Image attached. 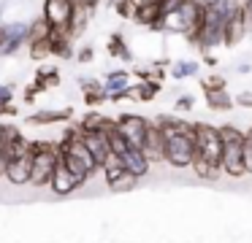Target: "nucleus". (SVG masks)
<instances>
[{
	"label": "nucleus",
	"instance_id": "nucleus-1",
	"mask_svg": "<svg viewBox=\"0 0 252 243\" xmlns=\"http://www.w3.org/2000/svg\"><path fill=\"white\" fill-rule=\"evenodd\" d=\"M158 127L163 133V162L174 167H190L195 154V124L176 116H160Z\"/></svg>",
	"mask_w": 252,
	"mask_h": 243
},
{
	"label": "nucleus",
	"instance_id": "nucleus-2",
	"mask_svg": "<svg viewBox=\"0 0 252 243\" xmlns=\"http://www.w3.org/2000/svg\"><path fill=\"white\" fill-rule=\"evenodd\" d=\"M190 167L198 178H206V181H214L222 173V138L217 127L203 122L195 124V154Z\"/></svg>",
	"mask_w": 252,
	"mask_h": 243
},
{
	"label": "nucleus",
	"instance_id": "nucleus-3",
	"mask_svg": "<svg viewBox=\"0 0 252 243\" xmlns=\"http://www.w3.org/2000/svg\"><path fill=\"white\" fill-rule=\"evenodd\" d=\"M57 157H60V162L79 178V181H87V178L98 170V162H95L93 154L87 151L76 124L68 127L65 135H63V140L57 143Z\"/></svg>",
	"mask_w": 252,
	"mask_h": 243
},
{
	"label": "nucleus",
	"instance_id": "nucleus-4",
	"mask_svg": "<svg viewBox=\"0 0 252 243\" xmlns=\"http://www.w3.org/2000/svg\"><path fill=\"white\" fill-rule=\"evenodd\" d=\"M30 184L33 187H49L52 173H55L57 165V143H49V140H33L30 143Z\"/></svg>",
	"mask_w": 252,
	"mask_h": 243
},
{
	"label": "nucleus",
	"instance_id": "nucleus-5",
	"mask_svg": "<svg viewBox=\"0 0 252 243\" xmlns=\"http://www.w3.org/2000/svg\"><path fill=\"white\" fill-rule=\"evenodd\" d=\"M220 130V138H222V170L228 176L239 178L244 176V133H239L236 127L225 124Z\"/></svg>",
	"mask_w": 252,
	"mask_h": 243
},
{
	"label": "nucleus",
	"instance_id": "nucleus-6",
	"mask_svg": "<svg viewBox=\"0 0 252 243\" xmlns=\"http://www.w3.org/2000/svg\"><path fill=\"white\" fill-rule=\"evenodd\" d=\"M147 122H149V119L138 116V113H122V116L114 122V127H117V133L125 138L127 146H133V149H141L144 133H147Z\"/></svg>",
	"mask_w": 252,
	"mask_h": 243
},
{
	"label": "nucleus",
	"instance_id": "nucleus-7",
	"mask_svg": "<svg viewBox=\"0 0 252 243\" xmlns=\"http://www.w3.org/2000/svg\"><path fill=\"white\" fill-rule=\"evenodd\" d=\"M247 25H250V22H247V11H244V5L239 3L228 16H225V27H222V43L225 46H236V43L244 38Z\"/></svg>",
	"mask_w": 252,
	"mask_h": 243
},
{
	"label": "nucleus",
	"instance_id": "nucleus-8",
	"mask_svg": "<svg viewBox=\"0 0 252 243\" xmlns=\"http://www.w3.org/2000/svg\"><path fill=\"white\" fill-rule=\"evenodd\" d=\"M76 0H44V19L49 27H68L71 25Z\"/></svg>",
	"mask_w": 252,
	"mask_h": 243
},
{
	"label": "nucleus",
	"instance_id": "nucleus-9",
	"mask_svg": "<svg viewBox=\"0 0 252 243\" xmlns=\"http://www.w3.org/2000/svg\"><path fill=\"white\" fill-rule=\"evenodd\" d=\"M141 154L147 157L149 165H155V162H163V133H160L158 122H147V133H144Z\"/></svg>",
	"mask_w": 252,
	"mask_h": 243
},
{
	"label": "nucleus",
	"instance_id": "nucleus-10",
	"mask_svg": "<svg viewBox=\"0 0 252 243\" xmlns=\"http://www.w3.org/2000/svg\"><path fill=\"white\" fill-rule=\"evenodd\" d=\"M30 162H33V157H30V146H28L25 154L14 157V160H8L6 165H3V173H6V178L11 184H17V187L30 184Z\"/></svg>",
	"mask_w": 252,
	"mask_h": 243
},
{
	"label": "nucleus",
	"instance_id": "nucleus-11",
	"mask_svg": "<svg viewBox=\"0 0 252 243\" xmlns=\"http://www.w3.org/2000/svg\"><path fill=\"white\" fill-rule=\"evenodd\" d=\"M82 184H84V181H79V178L73 176V173L68 170V167L63 165L60 160H57L55 173H52V181H49L52 192H55V194H71V192H76V189L82 187Z\"/></svg>",
	"mask_w": 252,
	"mask_h": 243
},
{
	"label": "nucleus",
	"instance_id": "nucleus-12",
	"mask_svg": "<svg viewBox=\"0 0 252 243\" xmlns=\"http://www.w3.org/2000/svg\"><path fill=\"white\" fill-rule=\"evenodd\" d=\"M106 184H109V189H114V192H130L133 187H136L138 178L133 176L130 170H125L122 165H114V167H106Z\"/></svg>",
	"mask_w": 252,
	"mask_h": 243
},
{
	"label": "nucleus",
	"instance_id": "nucleus-13",
	"mask_svg": "<svg viewBox=\"0 0 252 243\" xmlns=\"http://www.w3.org/2000/svg\"><path fill=\"white\" fill-rule=\"evenodd\" d=\"M117 160H120V165L125 167V170H130L136 178H141V176H147V173H149V162H147V157L141 154V149H133V146H127V149L122 151Z\"/></svg>",
	"mask_w": 252,
	"mask_h": 243
},
{
	"label": "nucleus",
	"instance_id": "nucleus-14",
	"mask_svg": "<svg viewBox=\"0 0 252 243\" xmlns=\"http://www.w3.org/2000/svg\"><path fill=\"white\" fill-rule=\"evenodd\" d=\"M82 89H84V103H87V106H100V103L109 100L103 84H98V81H84Z\"/></svg>",
	"mask_w": 252,
	"mask_h": 243
},
{
	"label": "nucleus",
	"instance_id": "nucleus-15",
	"mask_svg": "<svg viewBox=\"0 0 252 243\" xmlns=\"http://www.w3.org/2000/svg\"><path fill=\"white\" fill-rule=\"evenodd\" d=\"M71 116H73L71 108H65V111H38L33 116H28V122L30 124H52V122H65Z\"/></svg>",
	"mask_w": 252,
	"mask_h": 243
},
{
	"label": "nucleus",
	"instance_id": "nucleus-16",
	"mask_svg": "<svg viewBox=\"0 0 252 243\" xmlns=\"http://www.w3.org/2000/svg\"><path fill=\"white\" fill-rule=\"evenodd\" d=\"M49 22L44 19V16H38V19L33 22V25L28 27V32H25V38H28V43H35V41H44V38H49Z\"/></svg>",
	"mask_w": 252,
	"mask_h": 243
},
{
	"label": "nucleus",
	"instance_id": "nucleus-17",
	"mask_svg": "<svg viewBox=\"0 0 252 243\" xmlns=\"http://www.w3.org/2000/svg\"><path fill=\"white\" fill-rule=\"evenodd\" d=\"M127 81H130V76H127V73H122V70H117V73H111V76H109V81L103 84L106 95H109V97H111V95H120L122 89H127V86H130Z\"/></svg>",
	"mask_w": 252,
	"mask_h": 243
},
{
	"label": "nucleus",
	"instance_id": "nucleus-18",
	"mask_svg": "<svg viewBox=\"0 0 252 243\" xmlns=\"http://www.w3.org/2000/svg\"><path fill=\"white\" fill-rule=\"evenodd\" d=\"M160 92V81H141L138 86H130V95L133 97H138V100H152L155 95Z\"/></svg>",
	"mask_w": 252,
	"mask_h": 243
},
{
	"label": "nucleus",
	"instance_id": "nucleus-19",
	"mask_svg": "<svg viewBox=\"0 0 252 243\" xmlns=\"http://www.w3.org/2000/svg\"><path fill=\"white\" fill-rule=\"evenodd\" d=\"M206 103H209V108H212V111H228V108H233V100L225 95V89L222 92H209Z\"/></svg>",
	"mask_w": 252,
	"mask_h": 243
},
{
	"label": "nucleus",
	"instance_id": "nucleus-20",
	"mask_svg": "<svg viewBox=\"0 0 252 243\" xmlns=\"http://www.w3.org/2000/svg\"><path fill=\"white\" fill-rule=\"evenodd\" d=\"M109 54L111 57H120V59H130V52H127V46H125V41H122L120 32L109 38Z\"/></svg>",
	"mask_w": 252,
	"mask_h": 243
},
{
	"label": "nucleus",
	"instance_id": "nucleus-21",
	"mask_svg": "<svg viewBox=\"0 0 252 243\" xmlns=\"http://www.w3.org/2000/svg\"><path fill=\"white\" fill-rule=\"evenodd\" d=\"M52 54V46H49V38H44V41H35L30 43V57L33 59H44Z\"/></svg>",
	"mask_w": 252,
	"mask_h": 243
},
{
	"label": "nucleus",
	"instance_id": "nucleus-22",
	"mask_svg": "<svg viewBox=\"0 0 252 243\" xmlns=\"http://www.w3.org/2000/svg\"><path fill=\"white\" fill-rule=\"evenodd\" d=\"M114 5L122 19H133V14H136V3L133 0H114Z\"/></svg>",
	"mask_w": 252,
	"mask_h": 243
},
{
	"label": "nucleus",
	"instance_id": "nucleus-23",
	"mask_svg": "<svg viewBox=\"0 0 252 243\" xmlns=\"http://www.w3.org/2000/svg\"><path fill=\"white\" fill-rule=\"evenodd\" d=\"M244 170L252 173V130L244 135Z\"/></svg>",
	"mask_w": 252,
	"mask_h": 243
},
{
	"label": "nucleus",
	"instance_id": "nucleus-24",
	"mask_svg": "<svg viewBox=\"0 0 252 243\" xmlns=\"http://www.w3.org/2000/svg\"><path fill=\"white\" fill-rule=\"evenodd\" d=\"M201 86H203V92H222L225 89V81L222 79H217V76H212V79H206V81H201Z\"/></svg>",
	"mask_w": 252,
	"mask_h": 243
},
{
	"label": "nucleus",
	"instance_id": "nucleus-25",
	"mask_svg": "<svg viewBox=\"0 0 252 243\" xmlns=\"http://www.w3.org/2000/svg\"><path fill=\"white\" fill-rule=\"evenodd\" d=\"M236 100H239V106H244V108H252V92H241V95L236 97Z\"/></svg>",
	"mask_w": 252,
	"mask_h": 243
},
{
	"label": "nucleus",
	"instance_id": "nucleus-26",
	"mask_svg": "<svg viewBox=\"0 0 252 243\" xmlns=\"http://www.w3.org/2000/svg\"><path fill=\"white\" fill-rule=\"evenodd\" d=\"M79 59H82V62H90V59H93V46H84L82 52H79Z\"/></svg>",
	"mask_w": 252,
	"mask_h": 243
},
{
	"label": "nucleus",
	"instance_id": "nucleus-27",
	"mask_svg": "<svg viewBox=\"0 0 252 243\" xmlns=\"http://www.w3.org/2000/svg\"><path fill=\"white\" fill-rule=\"evenodd\" d=\"M76 3H79V5H84V8H90V11H93L95 5H98V0H76Z\"/></svg>",
	"mask_w": 252,
	"mask_h": 243
},
{
	"label": "nucleus",
	"instance_id": "nucleus-28",
	"mask_svg": "<svg viewBox=\"0 0 252 243\" xmlns=\"http://www.w3.org/2000/svg\"><path fill=\"white\" fill-rule=\"evenodd\" d=\"M198 5H203V8H212V5H217L220 0H195Z\"/></svg>",
	"mask_w": 252,
	"mask_h": 243
},
{
	"label": "nucleus",
	"instance_id": "nucleus-29",
	"mask_svg": "<svg viewBox=\"0 0 252 243\" xmlns=\"http://www.w3.org/2000/svg\"><path fill=\"white\" fill-rule=\"evenodd\" d=\"M136 5H152V3H158V5H163V0H133Z\"/></svg>",
	"mask_w": 252,
	"mask_h": 243
},
{
	"label": "nucleus",
	"instance_id": "nucleus-30",
	"mask_svg": "<svg viewBox=\"0 0 252 243\" xmlns=\"http://www.w3.org/2000/svg\"><path fill=\"white\" fill-rule=\"evenodd\" d=\"M190 106H192L190 97H182V100H179V108H190Z\"/></svg>",
	"mask_w": 252,
	"mask_h": 243
},
{
	"label": "nucleus",
	"instance_id": "nucleus-31",
	"mask_svg": "<svg viewBox=\"0 0 252 243\" xmlns=\"http://www.w3.org/2000/svg\"><path fill=\"white\" fill-rule=\"evenodd\" d=\"M0 173H3V162H0Z\"/></svg>",
	"mask_w": 252,
	"mask_h": 243
}]
</instances>
